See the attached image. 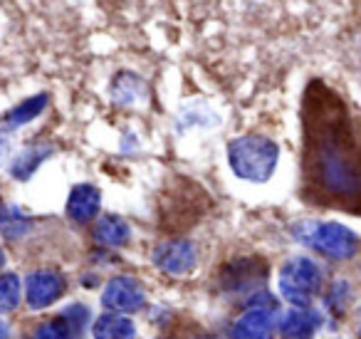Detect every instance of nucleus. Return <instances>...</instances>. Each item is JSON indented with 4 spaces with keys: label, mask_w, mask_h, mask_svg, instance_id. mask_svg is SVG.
Listing matches in <instances>:
<instances>
[{
    "label": "nucleus",
    "mask_w": 361,
    "mask_h": 339,
    "mask_svg": "<svg viewBox=\"0 0 361 339\" xmlns=\"http://www.w3.org/2000/svg\"><path fill=\"white\" fill-rule=\"evenodd\" d=\"M305 171L322 194H361V151L341 102L314 82L305 107Z\"/></svg>",
    "instance_id": "f257e3e1"
},
{
    "label": "nucleus",
    "mask_w": 361,
    "mask_h": 339,
    "mask_svg": "<svg viewBox=\"0 0 361 339\" xmlns=\"http://www.w3.org/2000/svg\"><path fill=\"white\" fill-rule=\"evenodd\" d=\"M280 161V146L262 134L235 136L228 144V164L233 174L250 184H265L275 174Z\"/></svg>",
    "instance_id": "f03ea898"
},
{
    "label": "nucleus",
    "mask_w": 361,
    "mask_h": 339,
    "mask_svg": "<svg viewBox=\"0 0 361 339\" xmlns=\"http://www.w3.org/2000/svg\"><path fill=\"white\" fill-rule=\"evenodd\" d=\"M297 240L331 260H349L359 250V235L334 220H302L292 228Z\"/></svg>",
    "instance_id": "7ed1b4c3"
},
{
    "label": "nucleus",
    "mask_w": 361,
    "mask_h": 339,
    "mask_svg": "<svg viewBox=\"0 0 361 339\" xmlns=\"http://www.w3.org/2000/svg\"><path fill=\"white\" fill-rule=\"evenodd\" d=\"M280 295L295 307H310L322 287V270L307 255H295L280 268L277 278Z\"/></svg>",
    "instance_id": "20e7f679"
},
{
    "label": "nucleus",
    "mask_w": 361,
    "mask_h": 339,
    "mask_svg": "<svg viewBox=\"0 0 361 339\" xmlns=\"http://www.w3.org/2000/svg\"><path fill=\"white\" fill-rule=\"evenodd\" d=\"M146 302L144 287L139 285L136 278L129 275H119V278H111L106 282L104 292H102V304H104L109 312H119V314H131L139 312Z\"/></svg>",
    "instance_id": "39448f33"
},
{
    "label": "nucleus",
    "mask_w": 361,
    "mask_h": 339,
    "mask_svg": "<svg viewBox=\"0 0 361 339\" xmlns=\"http://www.w3.org/2000/svg\"><path fill=\"white\" fill-rule=\"evenodd\" d=\"M151 258H154L156 268L173 275V278L191 273L198 263L196 245H193L191 240H166V243H159L154 248Z\"/></svg>",
    "instance_id": "423d86ee"
},
{
    "label": "nucleus",
    "mask_w": 361,
    "mask_h": 339,
    "mask_svg": "<svg viewBox=\"0 0 361 339\" xmlns=\"http://www.w3.org/2000/svg\"><path fill=\"white\" fill-rule=\"evenodd\" d=\"M65 292V278L55 270H35L25 278V302L32 309L50 307Z\"/></svg>",
    "instance_id": "0eeeda50"
},
{
    "label": "nucleus",
    "mask_w": 361,
    "mask_h": 339,
    "mask_svg": "<svg viewBox=\"0 0 361 339\" xmlns=\"http://www.w3.org/2000/svg\"><path fill=\"white\" fill-rule=\"evenodd\" d=\"M275 334V312L267 307H252L235 319L231 339H272Z\"/></svg>",
    "instance_id": "6e6552de"
},
{
    "label": "nucleus",
    "mask_w": 361,
    "mask_h": 339,
    "mask_svg": "<svg viewBox=\"0 0 361 339\" xmlns=\"http://www.w3.org/2000/svg\"><path fill=\"white\" fill-rule=\"evenodd\" d=\"M102 206V191L92 184H77L67 198V215L75 223H90L97 218Z\"/></svg>",
    "instance_id": "1a4fd4ad"
},
{
    "label": "nucleus",
    "mask_w": 361,
    "mask_h": 339,
    "mask_svg": "<svg viewBox=\"0 0 361 339\" xmlns=\"http://www.w3.org/2000/svg\"><path fill=\"white\" fill-rule=\"evenodd\" d=\"M319 314L310 307H292L280 322V339H314Z\"/></svg>",
    "instance_id": "9d476101"
},
{
    "label": "nucleus",
    "mask_w": 361,
    "mask_h": 339,
    "mask_svg": "<svg viewBox=\"0 0 361 339\" xmlns=\"http://www.w3.org/2000/svg\"><path fill=\"white\" fill-rule=\"evenodd\" d=\"M94 339H134L136 337V327L131 322L129 314H119V312H106L92 327Z\"/></svg>",
    "instance_id": "9b49d317"
},
{
    "label": "nucleus",
    "mask_w": 361,
    "mask_h": 339,
    "mask_svg": "<svg viewBox=\"0 0 361 339\" xmlns=\"http://www.w3.org/2000/svg\"><path fill=\"white\" fill-rule=\"evenodd\" d=\"M94 238L102 245H109V248H119L126 245L131 238V228L121 215H102L94 225Z\"/></svg>",
    "instance_id": "f8f14e48"
},
{
    "label": "nucleus",
    "mask_w": 361,
    "mask_h": 339,
    "mask_svg": "<svg viewBox=\"0 0 361 339\" xmlns=\"http://www.w3.org/2000/svg\"><path fill=\"white\" fill-rule=\"evenodd\" d=\"M50 156H52V146H47V144H32V146H27V149H23L20 154L16 156V161L11 164L13 179L27 181L37 171V166L45 159H50Z\"/></svg>",
    "instance_id": "ddd939ff"
},
{
    "label": "nucleus",
    "mask_w": 361,
    "mask_h": 339,
    "mask_svg": "<svg viewBox=\"0 0 361 339\" xmlns=\"http://www.w3.org/2000/svg\"><path fill=\"white\" fill-rule=\"evenodd\" d=\"M111 97H114L116 105L131 107L139 105L146 100V85L141 77L131 75V72H121L114 77V85H111Z\"/></svg>",
    "instance_id": "4468645a"
},
{
    "label": "nucleus",
    "mask_w": 361,
    "mask_h": 339,
    "mask_svg": "<svg viewBox=\"0 0 361 339\" xmlns=\"http://www.w3.org/2000/svg\"><path fill=\"white\" fill-rule=\"evenodd\" d=\"M47 107V95H35L30 100L20 102L18 107H13L11 112L6 114V126L8 129H18V126L30 124L32 119L42 114V109Z\"/></svg>",
    "instance_id": "2eb2a0df"
},
{
    "label": "nucleus",
    "mask_w": 361,
    "mask_h": 339,
    "mask_svg": "<svg viewBox=\"0 0 361 339\" xmlns=\"http://www.w3.org/2000/svg\"><path fill=\"white\" fill-rule=\"evenodd\" d=\"M23 297V282L16 273L0 275V314L16 312Z\"/></svg>",
    "instance_id": "dca6fc26"
},
{
    "label": "nucleus",
    "mask_w": 361,
    "mask_h": 339,
    "mask_svg": "<svg viewBox=\"0 0 361 339\" xmlns=\"http://www.w3.org/2000/svg\"><path fill=\"white\" fill-rule=\"evenodd\" d=\"M30 225H32V220L27 218L20 208H6L0 213V230H3V235H8V238H18V235L27 233Z\"/></svg>",
    "instance_id": "f3484780"
},
{
    "label": "nucleus",
    "mask_w": 361,
    "mask_h": 339,
    "mask_svg": "<svg viewBox=\"0 0 361 339\" xmlns=\"http://www.w3.org/2000/svg\"><path fill=\"white\" fill-rule=\"evenodd\" d=\"M35 339H72V327L65 317L50 319L35 329Z\"/></svg>",
    "instance_id": "a211bd4d"
},
{
    "label": "nucleus",
    "mask_w": 361,
    "mask_h": 339,
    "mask_svg": "<svg viewBox=\"0 0 361 339\" xmlns=\"http://www.w3.org/2000/svg\"><path fill=\"white\" fill-rule=\"evenodd\" d=\"M11 151H13V141H11V129H3L0 126V164L11 156Z\"/></svg>",
    "instance_id": "6ab92c4d"
},
{
    "label": "nucleus",
    "mask_w": 361,
    "mask_h": 339,
    "mask_svg": "<svg viewBox=\"0 0 361 339\" xmlns=\"http://www.w3.org/2000/svg\"><path fill=\"white\" fill-rule=\"evenodd\" d=\"M8 337H11V332H8V324L0 319V339H8Z\"/></svg>",
    "instance_id": "aec40b11"
},
{
    "label": "nucleus",
    "mask_w": 361,
    "mask_h": 339,
    "mask_svg": "<svg viewBox=\"0 0 361 339\" xmlns=\"http://www.w3.org/2000/svg\"><path fill=\"white\" fill-rule=\"evenodd\" d=\"M3 265H6V250L0 248V270H3Z\"/></svg>",
    "instance_id": "412c9836"
},
{
    "label": "nucleus",
    "mask_w": 361,
    "mask_h": 339,
    "mask_svg": "<svg viewBox=\"0 0 361 339\" xmlns=\"http://www.w3.org/2000/svg\"><path fill=\"white\" fill-rule=\"evenodd\" d=\"M6 208H8V206L3 203V198H0V213H3V210H6Z\"/></svg>",
    "instance_id": "4be33fe9"
}]
</instances>
